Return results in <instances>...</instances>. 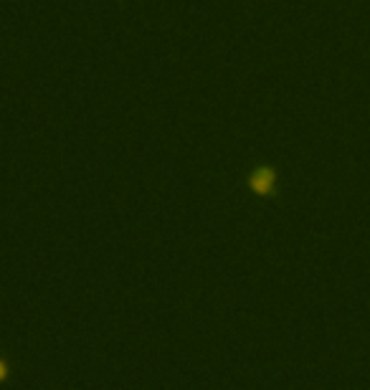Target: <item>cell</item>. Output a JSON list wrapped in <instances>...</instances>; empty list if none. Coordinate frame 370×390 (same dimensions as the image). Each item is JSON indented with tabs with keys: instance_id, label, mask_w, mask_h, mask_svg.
<instances>
[{
	"instance_id": "7a4b0ae2",
	"label": "cell",
	"mask_w": 370,
	"mask_h": 390,
	"mask_svg": "<svg viewBox=\"0 0 370 390\" xmlns=\"http://www.w3.org/2000/svg\"><path fill=\"white\" fill-rule=\"evenodd\" d=\"M0 375H3V377L8 375V365H6V362H0Z\"/></svg>"
},
{
	"instance_id": "6da1fadb",
	"label": "cell",
	"mask_w": 370,
	"mask_h": 390,
	"mask_svg": "<svg viewBox=\"0 0 370 390\" xmlns=\"http://www.w3.org/2000/svg\"><path fill=\"white\" fill-rule=\"evenodd\" d=\"M249 188H252L254 195H261V198L277 193V173H274V167H256L249 175Z\"/></svg>"
}]
</instances>
